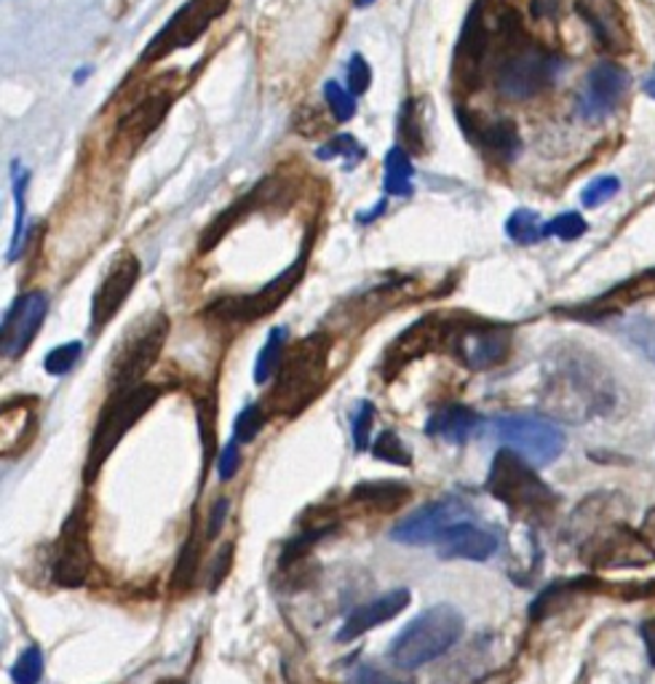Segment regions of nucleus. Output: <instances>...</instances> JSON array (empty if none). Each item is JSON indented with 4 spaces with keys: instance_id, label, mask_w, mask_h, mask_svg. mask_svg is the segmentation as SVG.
Segmentation results:
<instances>
[{
    "instance_id": "nucleus-33",
    "label": "nucleus",
    "mask_w": 655,
    "mask_h": 684,
    "mask_svg": "<svg viewBox=\"0 0 655 684\" xmlns=\"http://www.w3.org/2000/svg\"><path fill=\"white\" fill-rule=\"evenodd\" d=\"M284 353H287V327H276L274 332L268 334V342L263 345V351H259L257 356V364H255V382H268L270 377L276 375L281 367V362H284Z\"/></svg>"
},
{
    "instance_id": "nucleus-5",
    "label": "nucleus",
    "mask_w": 655,
    "mask_h": 684,
    "mask_svg": "<svg viewBox=\"0 0 655 684\" xmlns=\"http://www.w3.org/2000/svg\"><path fill=\"white\" fill-rule=\"evenodd\" d=\"M158 399H161V388L150 386V382H143V386L132 388V391L110 393V401L105 404V410L99 412L92 444H88L86 457L88 481L102 471V465L108 463L110 455H113V450L121 444V439L129 433V428L137 426V423L143 420L145 412L150 410Z\"/></svg>"
},
{
    "instance_id": "nucleus-2",
    "label": "nucleus",
    "mask_w": 655,
    "mask_h": 684,
    "mask_svg": "<svg viewBox=\"0 0 655 684\" xmlns=\"http://www.w3.org/2000/svg\"><path fill=\"white\" fill-rule=\"evenodd\" d=\"M543 399L557 415H565L568 420H586L610 410L616 388L597 358L581 347H562L548 356Z\"/></svg>"
},
{
    "instance_id": "nucleus-45",
    "label": "nucleus",
    "mask_w": 655,
    "mask_h": 684,
    "mask_svg": "<svg viewBox=\"0 0 655 684\" xmlns=\"http://www.w3.org/2000/svg\"><path fill=\"white\" fill-rule=\"evenodd\" d=\"M372 423H375V406L367 401V404H362L359 415L353 417V444H356V450H369Z\"/></svg>"
},
{
    "instance_id": "nucleus-49",
    "label": "nucleus",
    "mask_w": 655,
    "mask_h": 684,
    "mask_svg": "<svg viewBox=\"0 0 655 684\" xmlns=\"http://www.w3.org/2000/svg\"><path fill=\"white\" fill-rule=\"evenodd\" d=\"M241 468V452H239V441H230V444L222 450L220 463H217V471H220V479L230 481Z\"/></svg>"
},
{
    "instance_id": "nucleus-29",
    "label": "nucleus",
    "mask_w": 655,
    "mask_h": 684,
    "mask_svg": "<svg viewBox=\"0 0 655 684\" xmlns=\"http://www.w3.org/2000/svg\"><path fill=\"white\" fill-rule=\"evenodd\" d=\"M412 176H415V169H412V161L404 147H391L386 152V174H383V191H386V196L410 198L415 193Z\"/></svg>"
},
{
    "instance_id": "nucleus-32",
    "label": "nucleus",
    "mask_w": 655,
    "mask_h": 684,
    "mask_svg": "<svg viewBox=\"0 0 655 684\" xmlns=\"http://www.w3.org/2000/svg\"><path fill=\"white\" fill-rule=\"evenodd\" d=\"M506 233L513 244L519 246H533L541 239H546V222L541 220L538 211L533 209H517L506 222Z\"/></svg>"
},
{
    "instance_id": "nucleus-41",
    "label": "nucleus",
    "mask_w": 655,
    "mask_h": 684,
    "mask_svg": "<svg viewBox=\"0 0 655 684\" xmlns=\"http://www.w3.org/2000/svg\"><path fill=\"white\" fill-rule=\"evenodd\" d=\"M589 225L578 211H565V215L554 217L551 222H546V235H557L562 241H575L586 233Z\"/></svg>"
},
{
    "instance_id": "nucleus-50",
    "label": "nucleus",
    "mask_w": 655,
    "mask_h": 684,
    "mask_svg": "<svg viewBox=\"0 0 655 684\" xmlns=\"http://www.w3.org/2000/svg\"><path fill=\"white\" fill-rule=\"evenodd\" d=\"M228 516V500H217L215 509H211L209 513V529H206V538H217V533L222 529V522H226Z\"/></svg>"
},
{
    "instance_id": "nucleus-17",
    "label": "nucleus",
    "mask_w": 655,
    "mask_h": 684,
    "mask_svg": "<svg viewBox=\"0 0 655 684\" xmlns=\"http://www.w3.org/2000/svg\"><path fill=\"white\" fill-rule=\"evenodd\" d=\"M171 102H174V88H153V91L145 94L137 105H132L116 123L113 145L118 150L132 156V152L161 126L163 118L169 115Z\"/></svg>"
},
{
    "instance_id": "nucleus-54",
    "label": "nucleus",
    "mask_w": 655,
    "mask_h": 684,
    "mask_svg": "<svg viewBox=\"0 0 655 684\" xmlns=\"http://www.w3.org/2000/svg\"><path fill=\"white\" fill-rule=\"evenodd\" d=\"M156 684H185V682L177 680V676H167V680H158Z\"/></svg>"
},
{
    "instance_id": "nucleus-19",
    "label": "nucleus",
    "mask_w": 655,
    "mask_h": 684,
    "mask_svg": "<svg viewBox=\"0 0 655 684\" xmlns=\"http://www.w3.org/2000/svg\"><path fill=\"white\" fill-rule=\"evenodd\" d=\"M465 516H469V505L463 500H436L399 522L391 529V538L407 542V546H428V542L439 540L450 527L465 522Z\"/></svg>"
},
{
    "instance_id": "nucleus-10",
    "label": "nucleus",
    "mask_w": 655,
    "mask_h": 684,
    "mask_svg": "<svg viewBox=\"0 0 655 684\" xmlns=\"http://www.w3.org/2000/svg\"><path fill=\"white\" fill-rule=\"evenodd\" d=\"M447 351L458 358L463 367L485 371L498 367L511 353V329L498 323L474 321L465 316H452Z\"/></svg>"
},
{
    "instance_id": "nucleus-30",
    "label": "nucleus",
    "mask_w": 655,
    "mask_h": 684,
    "mask_svg": "<svg viewBox=\"0 0 655 684\" xmlns=\"http://www.w3.org/2000/svg\"><path fill=\"white\" fill-rule=\"evenodd\" d=\"M198 564H201V540H198L196 527H193L191 535H187L185 546H182L180 559H177L174 577H171V591L174 594L191 591L193 583H196V577H198Z\"/></svg>"
},
{
    "instance_id": "nucleus-53",
    "label": "nucleus",
    "mask_w": 655,
    "mask_h": 684,
    "mask_svg": "<svg viewBox=\"0 0 655 684\" xmlns=\"http://www.w3.org/2000/svg\"><path fill=\"white\" fill-rule=\"evenodd\" d=\"M642 88H645L647 97L655 99V68L651 70V73H647V78H645V84H642Z\"/></svg>"
},
{
    "instance_id": "nucleus-39",
    "label": "nucleus",
    "mask_w": 655,
    "mask_h": 684,
    "mask_svg": "<svg viewBox=\"0 0 655 684\" xmlns=\"http://www.w3.org/2000/svg\"><path fill=\"white\" fill-rule=\"evenodd\" d=\"M265 420H268V412H265V406H257V404L246 406V410L239 415V420H235V441H241V444H250V441H255L257 433L265 426Z\"/></svg>"
},
{
    "instance_id": "nucleus-35",
    "label": "nucleus",
    "mask_w": 655,
    "mask_h": 684,
    "mask_svg": "<svg viewBox=\"0 0 655 684\" xmlns=\"http://www.w3.org/2000/svg\"><path fill=\"white\" fill-rule=\"evenodd\" d=\"M324 99H327L329 113L338 123H348L356 115V94H351V88H342L338 81L324 84Z\"/></svg>"
},
{
    "instance_id": "nucleus-8",
    "label": "nucleus",
    "mask_w": 655,
    "mask_h": 684,
    "mask_svg": "<svg viewBox=\"0 0 655 684\" xmlns=\"http://www.w3.org/2000/svg\"><path fill=\"white\" fill-rule=\"evenodd\" d=\"M169 338V318L163 314L147 316L118 345L113 367H110V393L132 391L143 386V377L161 356Z\"/></svg>"
},
{
    "instance_id": "nucleus-37",
    "label": "nucleus",
    "mask_w": 655,
    "mask_h": 684,
    "mask_svg": "<svg viewBox=\"0 0 655 684\" xmlns=\"http://www.w3.org/2000/svg\"><path fill=\"white\" fill-rule=\"evenodd\" d=\"M372 455H375L377 460H383V463L401 465V468H407V465L412 463V457H410V452H407V447L401 444L399 436L391 433V430H386V433L377 436L375 444H372Z\"/></svg>"
},
{
    "instance_id": "nucleus-52",
    "label": "nucleus",
    "mask_w": 655,
    "mask_h": 684,
    "mask_svg": "<svg viewBox=\"0 0 655 684\" xmlns=\"http://www.w3.org/2000/svg\"><path fill=\"white\" fill-rule=\"evenodd\" d=\"M642 538H645L655 548V509L647 511L645 524H642Z\"/></svg>"
},
{
    "instance_id": "nucleus-7",
    "label": "nucleus",
    "mask_w": 655,
    "mask_h": 684,
    "mask_svg": "<svg viewBox=\"0 0 655 684\" xmlns=\"http://www.w3.org/2000/svg\"><path fill=\"white\" fill-rule=\"evenodd\" d=\"M562 68V57L527 40L495 68V91L509 102H524L546 91Z\"/></svg>"
},
{
    "instance_id": "nucleus-6",
    "label": "nucleus",
    "mask_w": 655,
    "mask_h": 684,
    "mask_svg": "<svg viewBox=\"0 0 655 684\" xmlns=\"http://www.w3.org/2000/svg\"><path fill=\"white\" fill-rule=\"evenodd\" d=\"M487 492L524 516L546 513L557 503V494L535 474L533 463L513 450H500L495 455L487 474Z\"/></svg>"
},
{
    "instance_id": "nucleus-40",
    "label": "nucleus",
    "mask_w": 655,
    "mask_h": 684,
    "mask_svg": "<svg viewBox=\"0 0 655 684\" xmlns=\"http://www.w3.org/2000/svg\"><path fill=\"white\" fill-rule=\"evenodd\" d=\"M621 191V182H618V176H597L594 182H589L586 187H583L581 193V200L586 209H597V206L607 204L610 198H616V193Z\"/></svg>"
},
{
    "instance_id": "nucleus-51",
    "label": "nucleus",
    "mask_w": 655,
    "mask_h": 684,
    "mask_svg": "<svg viewBox=\"0 0 655 684\" xmlns=\"http://www.w3.org/2000/svg\"><path fill=\"white\" fill-rule=\"evenodd\" d=\"M642 639H645L647 656H651V663L655 665V618L642 623Z\"/></svg>"
},
{
    "instance_id": "nucleus-55",
    "label": "nucleus",
    "mask_w": 655,
    "mask_h": 684,
    "mask_svg": "<svg viewBox=\"0 0 655 684\" xmlns=\"http://www.w3.org/2000/svg\"><path fill=\"white\" fill-rule=\"evenodd\" d=\"M372 3H375V0H356L359 9H367V5H372Z\"/></svg>"
},
{
    "instance_id": "nucleus-31",
    "label": "nucleus",
    "mask_w": 655,
    "mask_h": 684,
    "mask_svg": "<svg viewBox=\"0 0 655 684\" xmlns=\"http://www.w3.org/2000/svg\"><path fill=\"white\" fill-rule=\"evenodd\" d=\"M11 187H14V200H16V222H14V235H11L9 246V259L14 262L20 257L22 244H25V228H27V191H29V171L14 167L11 174Z\"/></svg>"
},
{
    "instance_id": "nucleus-26",
    "label": "nucleus",
    "mask_w": 655,
    "mask_h": 684,
    "mask_svg": "<svg viewBox=\"0 0 655 684\" xmlns=\"http://www.w3.org/2000/svg\"><path fill=\"white\" fill-rule=\"evenodd\" d=\"M35 436V401L14 399L3 404V457H16Z\"/></svg>"
},
{
    "instance_id": "nucleus-11",
    "label": "nucleus",
    "mask_w": 655,
    "mask_h": 684,
    "mask_svg": "<svg viewBox=\"0 0 655 684\" xmlns=\"http://www.w3.org/2000/svg\"><path fill=\"white\" fill-rule=\"evenodd\" d=\"M228 5L230 0H187L177 14H171V20L161 27V33L145 46L140 62H161V59L174 54V51L193 46L206 29L215 25V20L226 14Z\"/></svg>"
},
{
    "instance_id": "nucleus-20",
    "label": "nucleus",
    "mask_w": 655,
    "mask_h": 684,
    "mask_svg": "<svg viewBox=\"0 0 655 684\" xmlns=\"http://www.w3.org/2000/svg\"><path fill=\"white\" fill-rule=\"evenodd\" d=\"M452 318L445 316H423L421 321L412 323L401 332V338L388 347L386 353V380L397 377L410 362H417L426 353H434V347H447L450 338Z\"/></svg>"
},
{
    "instance_id": "nucleus-12",
    "label": "nucleus",
    "mask_w": 655,
    "mask_h": 684,
    "mask_svg": "<svg viewBox=\"0 0 655 684\" xmlns=\"http://www.w3.org/2000/svg\"><path fill=\"white\" fill-rule=\"evenodd\" d=\"M92 567H94L92 518H88L86 500H78L57 538L51 575H54L57 586L81 588L88 581Z\"/></svg>"
},
{
    "instance_id": "nucleus-9",
    "label": "nucleus",
    "mask_w": 655,
    "mask_h": 684,
    "mask_svg": "<svg viewBox=\"0 0 655 684\" xmlns=\"http://www.w3.org/2000/svg\"><path fill=\"white\" fill-rule=\"evenodd\" d=\"M305 268H308V249L303 252L292 265L284 270V273L276 276L274 281H268L263 289L257 292L244 294V297H222L217 303H211L206 308V318L220 323H252L257 318L270 316L281 303L294 292V286L300 284V279L305 276Z\"/></svg>"
},
{
    "instance_id": "nucleus-48",
    "label": "nucleus",
    "mask_w": 655,
    "mask_h": 684,
    "mask_svg": "<svg viewBox=\"0 0 655 684\" xmlns=\"http://www.w3.org/2000/svg\"><path fill=\"white\" fill-rule=\"evenodd\" d=\"M230 567H233V542H226L220 551V557H217L215 567H211V577H209V591H217V588L222 586V581L228 577Z\"/></svg>"
},
{
    "instance_id": "nucleus-25",
    "label": "nucleus",
    "mask_w": 655,
    "mask_h": 684,
    "mask_svg": "<svg viewBox=\"0 0 655 684\" xmlns=\"http://www.w3.org/2000/svg\"><path fill=\"white\" fill-rule=\"evenodd\" d=\"M480 426L482 417L474 410L463 404H450L441 406L439 412L428 417L426 433L434 436V439L450 441V444H465L480 430Z\"/></svg>"
},
{
    "instance_id": "nucleus-16",
    "label": "nucleus",
    "mask_w": 655,
    "mask_h": 684,
    "mask_svg": "<svg viewBox=\"0 0 655 684\" xmlns=\"http://www.w3.org/2000/svg\"><path fill=\"white\" fill-rule=\"evenodd\" d=\"M49 316V297L44 292H25L11 303L9 314L3 316L0 327V351L5 358H20L38 338Z\"/></svg>"
},
{
    "instance_id": "nucleus-23",
    "label": "nucleus",
    "mask_w": 655,
    "mask_h": 684,
    "mask_svg": "<svg viewBox=\"0 0 655 684\" xmlns=\"http://www.w3.org/2000/svg\"><path fill=\"white\" fill-rule=\"evenodd\" d=\"M436 551L441 559H471V562H487L498 551V538L474 522H460L447 529L436 540Z\"/></svg>"
},
{
    "instance_id": "nucleus-27",
    "label": "nucleus",
    "mask_w": 655,
    "mask_h": 684,
    "mask_svg": "<svg viewBox=\"0 0 655 684\" xmlns=\"http://www.w3.org/2000/svg\"><path fill=\"white\" fill-rule=\"evenodd\" d=\"M412 498V489L401 481H362V485L353 487L351 503L362 505V509L375 511V513H388L397 511L407 500Z\"/></svg>"
},
{
    "instance_id": "nucleus-46",
    "label": "nucleus",
    "mask_w": 655,
    "mask_h": 684,
    "mask_svg": "<svg viewBox=\"0 0 655 684\" xmlns=\"http://www.w3.org/2000/svg\"><path fill=\"white\" fill-rule=\"evenodd\" d=\"M629 334L631 340H634V345H640V351L655 362V321H647V318L634 321L631 323Z\"/></svg>"
},
{
    "instance_id": "nucleus-36",
    "label": "nucleus",
    "mask_w": 655,
    "mask_h": 684,
    "mask_svg": "<svg viewBox=\"0 0 655 684\" xmlns=\"http://www.w3.org/2000/svg\"><path fill=\"white\" fill-rule=\"evenodd\" d=\"M44 676V652L38 647H27L16 663L11 665V682L14 684H38Z\"/></svg>"
},
{
    "instance_id": "nucleus-21",
    "label": "nucleus",
    "mask_w": 655,
    "mask_h": 684,
    "mask_svg": "<svg viewBox=\"0 0 655 684\" xmlns=\"http://www.w3.org/2000/svg\"><path fill=\"white\" fill-rule=\"evenodd\" d=\"M140 259L129 252L118 255L113 268L108 270V276L102 279V284L97 286L92 297V329H102L105 323L113 321V316L123 308V303L129 300L132 289L140 281Z\"/></svg>"
},
{
    "instance_id": "nucleus-14",
    "label": "nucleus",
    "mask_w": 655,
    "mask_h": 684,
    "mask_svg": "<svg viewBox=\"0 0 655 684\" xmlns=\"http://www.w3.org/2000/svg\"><path fill=\"white\" fill-rule=\"evenodd\" d=\"M631 78L627 70L616 62L594 64L583 81V91L578 97V115L589 123L605 121L616 113L627 99Z\"/></svg>"
},
{
    "instance_id": "nucleus-24",
    "label": "nucleus",
    "mask_w": 655,
    "mask_h": 684,
    "mask_svg": "<svg viewBox=\"0 0 655 684\" xmlns=\"http://www.w3.org/2000/svg\"><path fill=\"white\" fill-rule=\"evenodd\" d=\"M407 604H410V591H407V588H393V591L356 607L338 631V642L359 639V636L367 634V631L383 626L386 621L397 618L401 610H407Z\"/></svg>"
},
{
    "instance_id": "nucleus-15",
    "label": "nucleus",
    "mask_w": 655,
    "mask_h": 684,
    "mask_svg": "<svg viewBox=\"0 0 655 684\" xmlns=\"http://www.w3.org/2000/svg\"><path fill=\"white\" fill-rule=\"evenodd\" d=\"M456 118L463 129L465 139L482 152L493 158L495 163H509L522 150L517 123L509 118H487L482 113H471L465 108H456Z\"/></svg>"
},
{
    "instance_id": "nucleus-44",
    "label": "nucleus",
    "mask_w": 655,
    "mask_h": 684,
    "mask_svg": "<svg viewBox=\"0 0 655 684\" xmlns=\"http://www.w3.org/2000/svg\"><path fill=\"white\" fill-rule=\"evenodd\" d=\"M415 102H407L404 105V115H401V137L407 139V143H410V147H412V152H426L423 150V134H421V121H417V115H415Z\"/></svg>"
},
{
    "instance_id": "nucleus-13",
    "label": "nucleus",
    "mask_w": 655,
    "mask_h": 684,
    "mask_svg": "<svg viewBox=\"0 0 655 684\" xmlns=\"http://www.w3.org/2000/svg\"><path fill=\"white\" fill-rule=\"evenodd\" d=\"M500 439L533 465L554 463L565 450V433L551 420L533 415H504L495 420Z\"/></svg>"
},
{
    "instance_id": "nucleus-4",
    "label": "nucleus",
    "mask_w": 655,
    "mask_h": 684,
    "mask_svg": "<svg viewBox=\"0 0 655 684\" xmlns=\"http://www.w3.org/2000/svg\"><path fill=\"white\" fill-rule=\"evenodd\" d=\"M463 615L450 604L428 607L415 618L391 645V660L397 669L415 671L430 660L441 658L463 636Z\"/></svg>"
},
{
    "instance_id": "nucleus-47",
    "label": "nucleus",
    "mask_w": 655,
    "mask_h": 684,
    "mask_svg": "<svg viewBox=\"0 0 655 684\" xmlns=\"http://www.w3.org/2000/svg\"><path fill=\"white\" fill-rule=\"evenodd\" d=\"M348 684H412V682L391 680V676L383 674L380 669H372V665H356V669L348 674Z\"/></svg>"
},
{
    "instance_id": "nucleus-1",
    "label": "nucleus",
    "mask_w": 655,
    "mask_h": 684,
    "mask_svg": "<svg viewBox=\"0 0 655 684\" xmlns=\"http://www.w3.org/2000/svg\"><path fill=\"white\" fill-rule=\"evenodd\" d=\"M527 40L522 16L513 5L506 0H476L452 51V86L460 94L480 91L489 62L498 68L513 49Z\"/></svg>"
},
{
    "instance_id": "nucleus-22",
    "label": "nucleus",
    "mask_w": 655,
    "mask_h": 684,
    "mask_svg": "<svg viewBox=\"0 0 655 684\" xmlns=\"http://www.w3.org/2000/svg\"><path fill=\"white\" fill-rule=\"evenodd\" d=\"M575 11L602 49L610 54H627L631 49V29L618 0H575Z\"/></svg>"
},
{
    "instance_id": "nucleus-34",
    "label": "nucleus",
    "mask_w": 655,
    "mask_h": 684,
    "mask_svg": "<svg viewBox=\"0 0 655 684\" xmlns=\"http://www.w3.org/2000/svg\"><path fill=\"white\" fill-rule=\"evenodd\" d=\"M318 161H335V158H342L345 161V169H353L359 161H364V147L356 143V137L351 134H338V137L329 139L322 150H316Z\"/></svg>"
},
{
    "instance_id": "nucleus-42",
    "label": "nucleus",
    "mask_w": 655,
    "mask_h": 684,
    "mask_svg": "<svg viewBox=\"0 0 655 684\" xmlns=\"http://www.w3.org/2000/svg\"><path fill=\"white\" fill-rule=\"evenodd\" d=\"M198 430L201 441H204V457L209 463L215 455V399L198 401Z\"/></svg>"
},
{
    "instance_id": "nucleus-28",
    "label": "nucleus",
    "mask_w": 655,
    "mask_h": 684,
    "mask_svg": "<svg viewBox=\"0 0 655 684\" xmlns=\"http://www.w3.org/2000/svg\"><path fill=\"white\" fill-rule=\"evenodd\" d=\"M263 196H265V182H263V185H257V187H255V191H250V193H246V196H244V198H239V200H235V204H233V206H228V209H226V211H222V215H220V217H217V220H215V222H211V225H209V228H206V230H204V233H201V241H198V252H201V255H206V252H211V249H215V246H217V244H220V241H222V239H226V235L230 233V230H233V228H235V222H239V220H244V217H246V215H250V211H252V209H255V206H257V200H259V198H263Z\"/></svg>"
},
{
    "instance_id": "nucleus-38",
    "label": "nucleus",
    "mask_w": 655,
    "mask_h": 684,
    "mask_svg": "<svg viewBox=\"0 0 655 684\" xmlns=\"http://www.w3.org/2000/svg\"><path fill=\"white\" fill-rule=\"evenodd\" d=\"M81 353H84V345H81V342H64V345L54 347V351L44 358V367L49 375L62 377V375H68L75 364H78Z\"/></svg>"
},
{
    "instance_id": "nucleus-43",
    "label": "nucleus",
    "mask_w": 655,
    "mask_h": 684,
    "mask_svg": "<svg viewBox=\"0 0 655 684\" xmlns=\"http://www.w3.org/2000/svg\"><path fill=\"white\" fill-rule=\"evenodd\" d=\"M372 86V70L369 62L362 54H353L348 59V88L351 94H364Z\"/></svg>"
},
{
    "instance_id": "nucleus-3",
    "label": "nucleus",
    "mask_w": 655,
    "mask_h": 684,
    "mask_svg": "<svg viewBox=\"0 0 655 684\" xmlns=\"http://www.w3.org/2000/svg\"><path fill=\"white\" fill-rule=\"evenodd\" d=\"M329 347L332 340L327 332H314L289 347L263 404L270 417L292 420L322 396L329 375Z\"/></svg>"
},
{
    "instance_id": "nucleus-18",
    "label": "nucleus",
    "mask_w": 655,
    "mask_h": 684,
    "mask_svg": "<svg viewBox=\"0 0 655 684\" xmlns=\"http://www.w3.org/2000/svg\"><path fill=\"white\" fill-rule=\"evenodd\" d=\"M583 557L594 567H642L655 562V548L623 524H612L607 533H599L589 542Z\"/></svg>"
}]
</instances>
